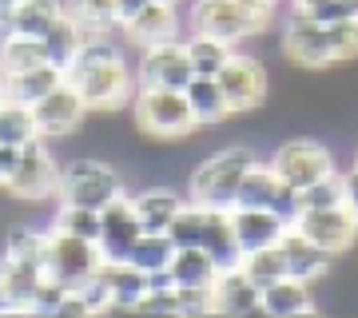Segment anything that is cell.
I'll return each mask as SVG.
<instances>
[{
    "mask_svg": "<svg viewBox=\"0 0 358 318\" xmlns=\"http://www.w3.org/2000/svg\"><path fill=\"white\" fill-rule=\"evenodd\" d=\"M64 80L80 92L88 112H115L128 108L136 96V68L128 60L124 32H92L80 40L72 64L64 68Z\"/></svg>",
    "mask_w": 358,
    "mask_h": 318,
    "instance_id": "1",
    "label": "cell"
},
{
    "mask_svg": "<svg viewBox=\"0 0 358 318\" xmlns=\"http://www.w3.org/2000/svg\"><path fill=\"white\" fill-rule=\"evenodd\" d=\"M271 20H275V0H192L187 8L192 32L227 40L235 48L243 40H255Z\"/></svg>",
    "mask_w": 358,
    "mask_h": 318,
    "instance_id": "2",
    "label": "cell"
},
{
    "mask_svg": "<svg viewBox=\"0 0 358 318\" xmlns=\"http://www.w3.org/2000/svg\"><path fill=\"white\" fill-rule=\"evenodd\" d=\"M251 164H255V152L243 147V143H231V147L203 155L187 175V199L199 207H211V211H231L239 179L247 175Z\"/></svg>",
    "mask_w": 358,
    "mask_h": 318,
    "instance_id": "3",
    "label": "cell"
},
{
    "mask_svg": "<svg viewBox=\"0 0 358 318\" xmlns=\"http://www.w3.org/2000/svg\"><path fill=\"white\" fill-rule=\"evenodd\" d=\"M124 191H128L124 171L108 159H96V155H72L60 164V175H56V203L103 211Z\"/></svg>",
    "mask_w": 358,
    "mask_h": 318,
    "instance_id": "4",
    "label": "cell"
},
{
    "mask_svg": "<svg viewBox=\"0 0 358 318\" xmlns=\"http://www.w3.org/2000/svg\"><path fill=\"white\" fill-rule=\"evenodd\" d=\"M128 108L143 140H187L199 131L187 96L176 88H136Z\"/></svg>",
    "mask_w": 358,
    "mask_h": 318,
    "instance_id": "5",
    "label": "cell"
},
{
    "mask_svg": "<svg viewBox=\"0 0 358 318\" xmlns=\"http://www.w3.org/2000/svg\"><path fill=\"white\" fill-rule=\"evenodd\" d=\"M56 175H60V164H56L48 140H32L13 152L0 191L20 207H44L48 199H56Z\"/></svg>",
    "mask_w": 358,
    "mask_h": 318,
    "instance_id": "6",
    "label": "cell"
},
{
    "mask_svg": "<svg viewBox=\"0 0 358 318\" xmlns=\"http://www.w3.org/2000/svg\"><path fill=\"white\" fill-rule=\"evenodd\" d=\"M215 80H219V88H223V96H227L231 115L259 112L271 96V76H267V68H263V60L251 56V52H239V48L227 56V64L219 68Z\"/></svg>",
    "mask_w": 358,
    "mask_h": 318,
    "instance_id": "7",
    "label": "cell"
},
{
    "mask_svg": "<svg viewBox=\"0 0 358 318\" xmlns=\"http://www.w3.org/2000/svg\"><path fill=\"white\" fill-rule=\"evenodd\" d=\"M32 120H36L40 140L64 143L84 127V120H88V103L80 100V92L72 88L68 80H60L48 96H40V100L32 103Z\"/></svg>",
    "mask_w": 358,
    "mask_h": 318,
    "instance_id": "8",
    "label": "cell"
},
{
    "mask_svg": "<svg viewBox=\"0 0 358 318\" xmlns=\"http://www.w3.org/2000/svg\"><path fill=\"white\" fill-rule=\"evenodd\" d=\"M291 227L307 243H315L319 251H327L331 259L346 254L358 243V215L350 207H327V211H307V207H299V215L291 219Z\"/></svg>",
    "mask_w": 358,
    "mask_h": 318,
    "instance_id": "9",
    "label": "cell"
},
{
    "mask_svg": "<svg viewBox=\"0 0 358 318\" xmlns=\"http://www.w3.org/2000/svg\"><path fill=\"white\" fill-rule=\"evenodd\" d=\"M279 48H282V56H287L294 68H303V72H327V68H334L331 44H327V24H319V20L310 13H303V8H294V13L287 16Z\"/></svg>",
    "mask_w": 358,
    "mask_h": 318,
    "instance_id": "10",
    "label": "cell"
},
{
    "mask_svg": "<svg viewBox=\"0 0 358 318\" xmlns=\"http://www.w3.org/2000/svg\"><path fill=\"white\" fill-rule=\"evenodd\" d=\"M267 164L275 167V175H279L291 191H303V187H310L315 179L338 171V167H334V155L327 152L319 140H287V143H279V147L271 152Z\"/></svg>",
    "mask_w": 358,
    "mask_h": 318,
    "instance_id": "11",
    "label": "cell"
},
{
    "mask_svg": "<svg viewBox=\"0 0 358 318\" xmlns=\"http://www.w3.org/2000/svg\"><path fill=\"white\" fill-rule=\"evenodd\" d=\"M136 88H176L183 92L192 84V60L183 52V40H164V44H148L136 56Z\"/></svg>",
    "mask_w": 358,
    "mask_h": 318,
    "instance_id": "12",
    "label": "cell"
},
{
    "mask_svg": "<svg viewBox=\"0 0 358 318\" xmlns=\"http://www.w3.org/2000/svg\"><path fill=\"white\" fill-rule=\"evenodd\" d=\"M100 267H103V254H100L96 243L76 239V235H68V231H52L48 227V259H44V270H48L56 282L76 287V282L92 279Z\"/></svg>",
    "mask_w": 358,
    "mask_h": 318,
    "instance_id": "13",
    "label": "cell"
},
{
    "mask_svg": "<svg viewBox=\"0 0 358 318\" xmlns=\"http://www.w3.org/2000/svg\"><path fill=\"white\" fill-rule=\"evenodd\" d=\"M235 207H259V211H275L291 223L299 215V191H291L275 175L271 164H251L247 175L239 179V191H235Z\"/></svg>",
    "mask_w": 358,
    "mask_h": 318,
    "instance_id": "14",
    "label": "cell"
},
{
    "mask_svg": "<svg viewBox=\"0 0 358 318\" xmlns=\"http://www.w3.org/2000/svg\"><path fill=\"white\" fill-rule=\"evenodd\" d=\"M140 219H136V207H131V191H124L120 199H112V203L100 211V239H96V247H100L103 263H124L131 251V243L140 239Z\"/></svg>",
    "mask_w": 358,
    "mask_h": 318,
    "instance_id": "15",
    "label": "cell"
},
{
    "mask_svg": "<svg viewBox=\"0 0 358 318\" xmlns=\"http://www.w3.org/2000/svg\"><path fill=\"white\" fill-rule=\"evenodd\" d=\"M179 28H183L179 4H171V0H148L120 32H124V40H128L131 48H148V44H164V40H183Z\"/></svg>",
    "mask_w": 358,
    "mask_h": 318,
    "instance_id": "16",
    "label": "cell"
},
{
    "mask_svg": "<svg viewBox=\"0 0 358 318\" xmlns=\"http://www.w3.org/2000/svg\"><path fill=\"white\" fill-rule=\"evenodd\" d=\"M231 231H235V243L239 251H259V247H275L282 239V231L291 227L282 215L275 211H259V207H231L227 211Z\"/></svg>",
    "mask_w": 358,
    "mask_h": 318,
    "instance_id": "17",
    "label": "cell"
},
{
    "mask_svg": "<svg viewBox=\"0 0 358 318\" xmlns=\"http://www.w3.org/2000/svg\"><path fill=\"white\" fill-rule=\"evenodd\" d=\"M259 315H267V318H307V315H315V282L291 279V275L275 279L271 287H263V294H259Z\"/></svg>",
    "mask_w": 358,
    "mask_h": 318,
    "instance_id": "18",
    "label": "cell"
},
{
    "mask_svg": "<svg viewBox=\"0 0 358 318\" xmlns=\"http://www.w3.org/2000/svg\"><path fill=\"white\" fill-rule=\"evenodd\" d=\"M259 287L247 279L243 267H227L219 270L215 282H211V298H215V315H227V318H247V315H259Z\"/></svg>",
    "mask_w": 358,
    "mask_h": 318,
    "instance_id": "19",
    "label": "cell"
},
{
    "mask_svg": "<svg viewBox=\"0 0 358 318\" xmlns=\"http://www.w3.org/2000/svg\"><path fill=\"white\" fill-rule=\"evenodd\" d=\"M100 279L108 287V310L103 315H131V306L140 303V294L148 291V275L140 267H131L128 259L124 263H103Z\"/></svg>",
    "mask_w": 358,
    "mask_h": 318,
    "instance_id": "20",
    "label": "cell"
},
{
    "mask_svg": "<svg viewBox=\"0 0 358 318\" xmlns=\"http://www.w3.org/2000/svg\"><path fill=\"white\" fill-rule=\"evenodd\" d=\"M279 251H282V263H287V275H291V279L319 282V279H327V270H331V254L319 251L315 243H307L294 227L282 231Z\"/></svg>",
    "mask_w": 358,
    "mask_h": 318,
    "instance_id": "21",
    "label": "cell"
},
{
    "mask_svg": "<svg viewBox=\"0 0 358 318\" xmlns=\"http://www.w3.org/2000/svg\"><path fill=\"white\" fill-rule=\"evenodd\" d=\"M131 207H136V219H140L143 231H167V223L179 215L183 207V195L167 183H148L131 195Z\"/></svg>",
    "mask_w": 358,
    "mask_h": 318,
    "instance_id": "22",
    "label": "cell"
},
{
    "mask_svg": "<svg viewBox=\"0 0 358 318\" xmlns=\"http://www.w3.org/2000/svg\"><path fill=\"white\" fill-rule=\"evenodd\" d=\"M0 259L8 263H28V267L44 270V259H48V227H36V223H8L4 227V239H0ZM48 275V270H44Z\"/></svg>",
    "mask_w": 358,
    "mask_h": 318,
    "instance_id": "23",
    "label": "cell"
},
{
    "mask_svg": "<svg viewBox=\"0 0 358 318\" xmlns=\"http://www.w3.org/2000/svg\"><path fill=\"white\" fill-rule=\"evenodd\" d=\"M187 103H192V115H195V127H215L231 115L227 108V96L219 88L215 76H192V84L183 88Z\"/></svg>",
    "mask_w": 358,
    "mask_h": 318,
    "instance_id": "24",
    "label": "cell"
},
{
    "mask_svg": "<svg viewBox=\"0 0 358 318\" xmlns=\"http://www.w3.org/2000/svg\"><path fill=\"white\" fill-rule=\"evenodd\" d=\"M199 247L211 254V263H215L219 270L239 267V263H243V251H239V243H235V231H231L227 211H207V227H203Z\"/></svg>",
    "mask_w": 358,
    "mask_h": 318,
    "instance_id": "25",
    "label": "cell"
},
{
    "mask_svg": "<svg viewBox=\"0 0 358 318\" xmlns=\"http://www.w3.org/2000/svg\"><path fill=\"white\" fill-rule=\"evenodd\" d=\"M64 80V72L60 68H52L48 60L36 64V68H24V72H8V88H4V100H13V103H32L40 100V96H48L56 84Z\"/></svg>",
    "mask_w": 358,
    "mask_h": 318,
    "instance_id": "26",
    "label": "cell"
},
{
    "mask_svg": "<svg viewBox=\"0 0 358 318\" xmlns=\"http://www.w3.org/2000/svg\"><path fill=\"white\" fill-rule=\"evenodd\" d=\"M167 275H171L176 287H211L219 267L211 263V254H207L203 247H176Z\"/></svg>",
    "mask_w": 358,
    "mask_h": 318,
    "instance_id": "27",
    "label": "cell"
},
{
    "mask_svg": "<svg viewBox=\"0 0 358 318\" xmlns=\"http://www.w3.org/2000/svg\"><path fill=\"white\" fill-rule=\"evenodd\" d=\"M171 254H176V243L167 231H140V239L128 251V263L140 267L143 275H164L171 267Z\"/></svg>",
    "mask_w": 358,
    "mask_h": 318,
    "instance_id": "28",
    "label": "cell"
},
{
    "mask_svg": "<svg viewBox=\"0 0 358 318\" xmlns=\"http://www.w3.org/2000/svg\"><path fill=\"white\" fill-rule=\"evenodd\" d=\"M0 282H4L8 303H13V315H28L32 294H36V287L44 282V270L28 267V263H8V259H0Z\"/></svg>",
    "mask_w": 358,
    "mask_h": 318,
    "instance_id": "29",
    "label": "cell"
},
{
    "mask_svg": "<svg viewBox=\"0 0 358 318\" xmlns=\"http://www.w3.org/2000/svg\"><path fill=\"white\" fill-rule=\"evenodd\" d=\"M60 16H64V0H20L8 13V20L20 36H44Z\"/></svg>",
    "mask_w": 358,
    "mask_h": 318,
    "instance_id": "30",
    "label": "cell"
},
{
    "mask_svg": "<svg viewBox=\"0 0 358 318\" xmlns=\"http://www.w3.org/2000/svg\"><path fill=\"white\" fill-rule=\"evenodd\" d=\"M183 52H187V60H192L195 76H219V68L227 64V56L235 52V44L215 40V36H203V32H187V36H183Z\"/></svg>",
    "mask_w": 358,
    "mask_h": 318,
    "instance_id": "31",
    "label": "cell"
},
{
    "mask_svg": "<svg viewBox=\"0 0 358 318\" xmlns=\"http://www.w3.org/2000/svg\"><path fill=\"white\" fill-rule=\"evenodd\" d=\"M80 40H84V32H80V24L72 20V16H60L56 24L40 36V48H44V60L52 64V68H60L64 72L68 64H72V56H76V48H80Z\"/></svg>",
    "mask_w": 358,
    "mask_h": 318,
    "instance_id": "32",
    "label": "cell"
},
{
    "mask_svg": "<svg viewBox=\"0 0 358 318\" xmlns=\"http://www.w3.org/2000/svg\"><path fill=\"white\" fill-rule=\"evenodd\" d=\"M40 140L36 120H32V108L28 103H13L4 100L0 103V147H24V143Z\"/></svg>",
    "mask_w": 358,
    "mask_h": 318,
    "instance_id": "33",
    "label": "cell"
},
{
    "mask_svg": "<svg viewBox=\"0 0 358 318\" xmlns=\"http://www.w3.org/2000/svg\"><path fill=\"white\" fill-rule=\"evenodd\" d=\"M64 13L80 24L84 36L92 32H115V0H64Z\"/></svg>",
    "mask_w": 358,
    "mask_h": 318,
    "instance_id": "34",
    "label": "cell"
},
{
    "mask_svg": "<svg viewBox=\"0 0 358 318\" xmlns=\"http://www.w3.org/2000/svg\"><path fill=\"white\" fill-rule=\"evenodd\" d=\"M48 227L52 231H68V235H76V239L96 243V239H100V211H92V207H72V203H56Z\"/></svg>",
    "mask_w": 358,
    "mask_h": 318,
    "instance_id": "35",
    "label": "cell"
},
{
    "mask_svg": "<svg viewBox=\"0 0 358 318\" xmlns=\"http://www.w3.org/2000/svg\"><path fill=\"white\" fill-rule=\"evenodd\" d=\"M299 207H307V211L346 207V179H343V171H331V175L315 179L310 187H303L299 191Z\"/></svg>",
    "mask_w": 358,
    "mask_h": 318,
    "instance_id": "36",
    "label": "cell"
},
{
    "mask_svg": "<svg viewBox=\"0 0 358 318\" xmlns=\"http://www.w3.org/2000/svg\"><path fill=\"white\" fill-rule=\"evenodd\" d=\"M239 267L247 270V279L255 282L259 291H263V287H271L275 279H282V275H287V263H282L279 243H275V247H259V251H247Z\"/></svg>",
    "mask_w": 358,
    "mask_h": 318,
    "instance_id": "37",
    "label": "cell"
},
{
    "mask_svg": "<svg viewBox=\"0 0 358 318\" xmlns=\"http://www.w3.org/2000/svg\"><path fill=\"white\" fill-rule=\"evenodd\" d=\"M36 64H44L40 36H20V32H13V36L0 44V68L4 72H24V68H36Z\"/></svg>",
    "mask_w": 358,
    "mask_h": 318,
    "instance_id": "38",
    "label": "cell"
},
{
    "mask_svg": "<svg viewBox=\"0 0 358 318\" xmlns=\"http://www.w3.org/2000/svg\"><path fill=\"white\" fill-rule=\"evenodd\" d=\"M327 44H331V60H334V64L358 60V20L327 24Z\"/></svg>",
    "mask_w": 358,
    "mask_h": 318,
    "instance_id": "39",
    "label": "cell"
},
{
    "mask_svg": "<svg viewBox=\"0 0 358 318\" xmlns=\"http://www.w3.org/2000/svg\"><path fill=\"white\" fill-rule=\"evenodd\" d=\"M176 298H179V318H207V315H215L211 287H176Z\"/></svg>",
    "mask_w": 358,
    "mask_h": 318,
    "instance_id": "40",
    "label": "cell"
},
{
    "mask_svg": "<svg viewBox=\"0 0 358 318\" xmlns=\"http://www.w3.org/2000/svg\"><path fill=\"white\" fill-rule=\"evenodd\" d=\"M64 294H68L64 282H56L52 275H44V282H40L36 294H32L28 315H48V318H56V310H60V303H64Z\"/></svg>",
    "mask_w": 358,
    "mask_h": 318,
    "instance_id": "41",
    "label": "cell"
},
{
    "mask_svg": "<svg viewBox=\"0 0 358 318\" xmlns=\"http://www.w3.org/2000/svg\"><path fill=\"white\" fill-rule=\"evenodd\" d=\"M303 13H310L319 24H343V20H358V0H322Z\"/></svg>",
    "mask_w": 358,
    "mask_h": 318,
    "instance_id": "42",
    "label": "cell"
},
{
    "mask_svg": "<svg viewBox=\"0 0 358 318\" xmlns=\"http://www.w3.org/2000/svg\"><path fill=\"white\" fill-rule=\"evenodd\" d=\"M143 4H148V0H115V24L124 28V24L131 20V16H136V13L143 8Z\"/></svg>",
    "mask_w": 358,
    "mask_h": 318,
    "instance_id": "43",
    "label": "cell"
},
{
    "mask_svg": "<svg viewBox=\"0 0 358 318\" xmlns=\"http://www.w3.org/2000/svg\"><path fill=\"white\" fill-rule=\"evenodd\" d=\"M346 179V207L358 215V167H350V171H343Z\"/></svg>",
    "mask_w": 358,
    "mask_h": 318,
    "instance_id": "44",
    "label": "cell"
},
{
    "mask_svg": "<svg viewBox=\"0 0 358 318\" xmlns=\"http://www.w3.org/2000/svg\"><path fill=\"white\" fill-rule=\"evenodd\" d=\"M8 164H13V147H0V187H4V175H8Z\"/></svg>",
    "mask_w": 358,
    "mask_h": 318,
    "instance_id": "45",
    "label": "cell"
},
{
    "mask_svg": "<svg viewBox=\"0 0 358 318\" xmlns=\"http://www.w3.org/2000/svg\"><path fill=\"white\" fill-rule=\"evenodd\" d=\"M0 315H13V303H8V294H4V282H0Z\"/></svg>",
    "mask_w": 358,
    "mask_h": 318,
    "instance_id": "46",
    "label": "cell"
},
{
    "mask_svg": "<svg viewBox=\"0 0 358 318\" xmlns=\"http://www.w3.org/2000/svg\"><path fill=\"white\" fill-rule=\"evenodd\" d=\"M16 4H20V0H0V16H8L16 8Z\"/></svg>",
    "mask_w": 358,
    "mask_h": 318,
    "instance_id": "47",
    "label": "cell"
},
{
    "mask_svg": "<svg viewBox=\"0 0 358 318\" xmlns=\"http://www.w3.org/2000/svg\"><path fill=\"white\" fill-rule=\"evenodd\" d=\"M4 88H8V72L0 68V103H4Z\"/></svg>",
    "mask_w": 358,
    "mask_h": 318,
    "instance_id": "48",
    "label": "cell"
},
{
    "mask_svg": "<svg viewBox=\"0 0 358 318\" xmlns=\"http://www.w3.org/2000/svg\"><path fill=\"white\" fill-rule=\"evenodd\" d=\"M294 8H315V4H322V0H291Z\"/></svg>",
    "mask_w": 358,
    "mask_h": 318,
    "instance_id": "49",
    "label": "cell"
},
{
    "mask_svg": "<svg viewBox=\"0 0 358 318\" xmlns=\"http://www.w3.org/2000/svg\"><path fill=\"white\" fill-rule=\"evenodd\" d=\"M355 167H358V152H355Z\"/></svg>",
    "mask_w": 358,
    "mask_h": 318,
    "instance_id": "50",
    "label": "cell"
},
{
    "mask_svg": "<svg viewBox=\"0 0 358 318\" xmlns=\"http://www.w3.org/2000/svg\"><path fill=\"white\" fill-rule=\"evenodd\" d=\"M171 4H179V0H171Z\"/></svg>",
    "mask_w": 358,
    "mask_h": 318,
    "instance_id": "51",
    "label": "cell"
}]
</instances>
